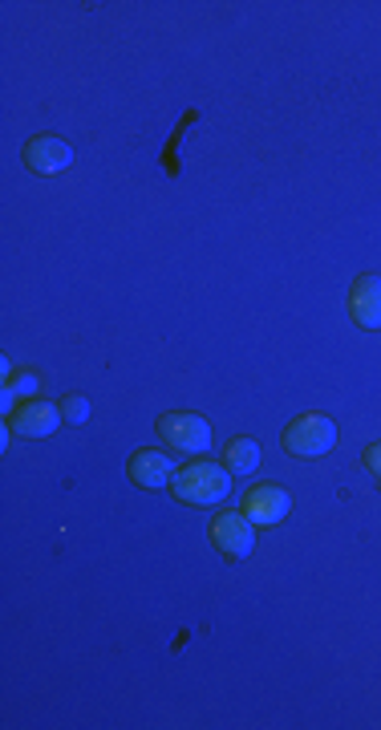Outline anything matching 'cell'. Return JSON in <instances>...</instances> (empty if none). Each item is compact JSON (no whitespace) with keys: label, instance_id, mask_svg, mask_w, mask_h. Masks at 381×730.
Segmentation results:
<instances>
[{"label":"cell","instance_id":"3957f363","mask_svg":"<svg viewBox=\"0 0 381 730\" xmlns=\"http://www.w3.org/2000/svg\"><path fill=\"white\" fill-rule=\"evenodd\" d=\"M158 435L167 438V447L179 450V455H203L212 447V427L199 415H187V410H170V415L158 418Z\"/></svg>","mask_w":381,"mask_h":730},{"label":"cell","instance_id":"8992f818","mask_svg":"<svg viewBox=\"0 0 381 730\" xmlns=\"http://www.w3.org/2000/svg\"><path fill=\"white\" fill-rule=\"evenodd\" d=\"M292 512V495L276 484H260L244 495V516L256 524V528H272V524H281L284 516Z\"/></svg>","mask_w":381,"mask_h":730},{"label":"cell","instance_id":"6da1fadb","mask_svg":"<svg viewBox=\"0 0 381 730\" xmlns=\"http://www.w3.org/2000/svg\"><path fill=\"white\" fill-rule=\"evenodd\" d=\"M227 491H232V475L219 463H183L175 479H170V495L179 504L212 507L219 499H227Z\"/></svg>","mask_w":381,"mask_h":730},{"label":"cell","instance_id":"7a4b0ae2","mask_svg":"<svg viewBox=\"0 0 381 730\" xmlns=\"http://www.w3.org/2000/svg\"><path fill=\"white\" fill-rule=\"evenodd\" d=\"M281 447L289 450V455H301V459L329 455V450L336 447V422L329 415H301L296 422L284 427Z\"/></svg>","mask_w":381,"mask_h":730},{"label":"cell","instance_id":"5b68a950","mask_svg":"<svg viewBox=\"0 0 381 730\" xmlns=\"http://www.w3.org/2000/svg\"><path fill=\"white\" fill-rule=\"evenodd\" d=\"M21 158H25V167L33 171V175L53 179V175L69 171V163H74V146H69L61 135H33L29 143H25Z\"/></svg>","mask_w":381,"mask_h":730},{"label":"cell","instance_id":"52a82bcc","mask_svg":"<svg viewBox=\"0 0 381 730\" xmlns=\"http://www.w3.org/2000/svg\"><path fill=\"white\" fill-rule=\"evenodd\" d=\"M61 422V406L53 402H21L9 410V430L21 438H49Z\"/></svg>","mask_w":381,"mask_h":730},{"label":"cell","instance_id":"4fadbf2b","mask_svg":"<svg viewBox=\"0 0 381 730\" xmlns=\"http://www.w3.org/2000/svg\"><path fill=\"white\" fill-rule=\"evenodd\" d=\"M61 418H66L69 427L86 422V418H90V398H81V393H66V398H61Z\"/></svg>","mask_w":381,"mask_h":730},{"label":"cell","instance_id":"30bf717a","mask_svg":"<svg viewBox=\"0 0 381 730\" xmlns=\"http://www.w3.org/2000/svg\"><path fill=\"white\" fill-rule=\"evenodd\" d=\"M260 459H264V455H260L256 438H232L224 450V463L232 475H252L260 467Z\"/></svg>","mask_w":381,"mask_h":730},{"label":"cell","instance_id":"8fae6325","mask_svg":"<svg viewBox=\"0 0 381 730\" xmlns=\"http://www.w3.org/2000/svg\"><path fill=\"white\" fill-rule=\"evenodd\" d=\"M190 123H199V110H187L179 118V126H175V135H170V143H167V150H163V158H158V163H163V171H167V175H183V163H179V146H183V138H187V126Z\"/></svg>","mask_w":381,"mask_h":730},{"label":"cell","instance_id":"ba28073f","mask_svg":"<svg viewBox=\"0 0 381 730\" xmlns=\"http://www.w3.org/2000/svg\"><path fill=\"white\" fill-rule=\"evenodd\" d=\"M126 471H130V479H135L138 487H146V491H158V487H167L170 479H175V463H170L163 450L146 447V450H135V455H130Z\"/></svg>","mask_w":381,"mask_h":730},{"label":"cell","instance_id":"277c9868","mask_svg":"<svg viewBox=\"0 0 381 730\" xmlns=\"http://www.w3.org/2000/svg\"><path fill=\"white\" fill-rule=\"evenodd\" d=\"M212 544L227 561H244L247 552L256 548V524L244 512H219L212 519Z\"/></svg>","mask_w":381,"mask_h":730},{"label":"cell","instance_id":"7c38bea8","mask_svg":"<svg viewBox=\"0 0 381 730\" xmlns=\"http://www.w3.org/2000/svg\"><path fill=\"white\" fill-rule=\"evenodd\" d=\"M37 393H41V373H33V370L9 373V382H4V402H21V398H37Z\"/></svg>","mask_w":381,"mask_h":730},{"label":"cell","instance_id":"5bb4252c","mask_svg":"<svg viewBox=\"0 0 381 730\" xmlns=\"http://www.w3.org/2000/svg\"><path fill=\"white\" fill-rule=\"evenodd\" d=\"M361 463H365V471H370L373 479L381 484V442H373V447L365 450V459H361Z\"/></svg>","mask_w":381,"mask_h":730},{"label":"cell","instance_id":"9c48e42d","mask_svg":"<svg viewBox=\"0 0 381 730\" xmlns=\"http://www.w3.org/2000/svg\"><path fill=\"white\" fill-rule=\"evenodd\" d=\"M349 313L361 329H381V276H358L349 289Z\"/></svg>","mask_w":381,"mask_h":730}]
</instances>
